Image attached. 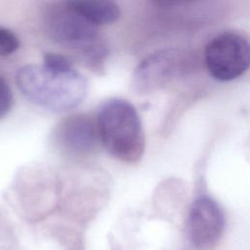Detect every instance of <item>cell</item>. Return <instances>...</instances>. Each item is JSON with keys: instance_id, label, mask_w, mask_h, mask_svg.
<instances>
[{"instance_id": "6", "label": "cell", "mask_w": 250, "mask_h": 250, "mask_svg": "<svg viewBox=\"0 0 250 250\" xmlns=\"http://www.w3.org/2000/svg\"><path fill=\"white\" fill-rule=\"evenodd\" d=\"M53 144L63 156L82 159L99 148L96 119L86 113L71 114L62 119L53 131Z\"/></svg>"}, {"instance_id": "3", "label": "cell", "mask_w": 250, "mask_h": 250, "mask_svg": "<svg viewBox=\"0 0 250 250\" xmlns=\"http://www.w3.org/2000/svg\"><path fill=\"white\" fill-rule=\"evenodd\" d=\"M44 24L51 39L64 47L80 50L91 63L103 59L104 48L98 41V26L71 10L64 1L47 9Z\"/></svg>"}, {"instance_id": "1", "label": "cell", "mask_w": 250, "mask_h": 250, "mask_svg": "<svg viewBox=\"0 0 250 250\" xmlns=\"http://www.w3.org/2000/svg\"><path fill=\"white\" fill-rule=\"evenodd\" d=\"M16 80L29 102L53 112L75 108L88 93L87 79L73 67L55 69L44 64H27L18 70Z\"/></svg>"}, {"instance_id": "11", "label": "cell", "mask_w": 250, "mask_h": 250, "mask_svg": "<svg viewBox=\"0 0 250 250\" xmlns=\"http://www.w3.org/2000/svg\"><path fill=\"white\" fill-rule=\"evenodd\" d=\"M42 64L55 69H68L73 67L71 62L66 57L56 53H46L43 57Z\"/></svg>"}, {"instance_id": "10", "label": "cell", "mask_w": 250, "mask_h": 250, "mask_svg": "<svg viewBox=\"0 0 250 250\" xmlns=\"http://www.w3.org/2000/svg\"><path fill=\"white\" fill-rule=\"evenodd\" d=\"M13 93L8 82L0 75V120L3 119L13 107Z\"/></svg>"}, {"instance_id": "2", "label": "cell", "mask_w": 250, "mask_h": 250, "mask_svg": "<svg viewBox=\"0 0 250 250\" xmlns=\"http://www.w3.org/2000/svg\"><path fill=\"white\" fill-rule=\"evenodd\" d=\"M101 145L124 163L140 161L146 149V137L135 106L123 99L104 102L96 117Z\"/></svg>"}, {"instance_id": "9", "label": "cell", "mask_w": 250, "mask_h": 250, "mask_svg": "<svg viewBox=\"0 0 250 250\" xmlns=\"http://www.w3.org/2000/svg\"><path fill=\"white\" fill-rule=\"evenodd\" d=\"M20 47L18 36L10 29L0 26V55L9 56L14 54Z\"/></svg>"}, {"instance_id": "12", "label": "cell", "mask_w": 250, "mask_h": 250, "mask_svg": "<svg viewBox=\"0 0 250 250\" xmlns=\"http://www.w3.org/2000/svg\"><path fill=\"white\" fill-rule=\"evenodd\" d=\"M153 4L160 6V7H177L186 5L191 2H194L196 0H149Z\"/></svg>"}, {"instance_id": "8", "label": "cell", "mask_w": 250, "mask_h": 250, "mask_svg": "<svg viewBox=\"0 0 250 250\" xmlns=\"http://www.w3.org/2000/svg\"><path fill=\"white\" fill-rule=\"evenodd\" d=\"M75 13L92 24L99 26L116 21L120 8L114 0H63Z\"/></svg>"}, {"instance_id": "4", "label": "cell", "mask_w": 250, "mask_h": 250, "mask_svg": "<svg viewBox=\"0 0 250 250\" xmlns=\"http://www.w3.org/2000/svg\"><path fill=\"white\" fill-rule=\"evenodd\" d=\"M193 65L194 59L187 51L174 48L157 51L137 66L133 74V87L141 94L153 92L188 73Z\"/></svg>"}, {"instance_id": "5", "label": "cell", "mask_w": 250, "mask_h": 250, "mask_svg": "<svg viewBox=\"0 0 250 250\" xmlns=\"http://www.w3.org/2000/svg\"><path fill=\"white\" fill-rule=\"evenodd\" d=\"M204 62L210 75L219 81H231L249 67L248 41L235 32H223L213 37L205 47Z\"/></svg>"}, {"instance_id": "7", "label": "cell", "mask_w": 250, "mask_h": 250, "mask_svg": "<svg viewBox=\"0 0 250 250\" xmlns=\"http://www.w3.org/2000/svg\"><path fill=\"white\" fill-rule=\"evenodd\" d=\"M226 217L219 203L207 194L192 201L187 219V232L190 244L197 250H211L222 238Z\"/></svg>"}]
</instances>
